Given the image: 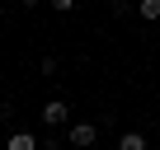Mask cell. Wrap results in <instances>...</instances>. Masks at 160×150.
<instances>
[{
    "label": "cell",
    "instance_id": "cell-1",
    "mask_svg": "<svg viewBox=\"0 0 160 150\" xmlns=\"http://www.w3.org/2000/svg\"><path fill=\"white\" fill-rule=\"evenodd\" d=\"M38 117H42V127H52V131H57V127H66V122H71V103H66V99H47Z\"/></svg>",
    "mask_w": 160,
    "mask_h": 150
},
{
    "label": "cell",
    "instance_id": "cell-2",
    "mask_svg": "<svg viewBox=\"0 0 160 150\" xmlns=\"http://www.w3.org/2000/svg\"><path fill=\"white\" fill-rule=\"evenodd\" d=\"M94 141H99V127H94V122H75V127H71V145H75V150H90Z\"/></svg>",
    "mask_w": 160,
    "mask_h": 150
},
{
    "label": "cell",
    "instance_id": "cell-3",
    "mask_svg": "<svg viewBox=\"0 0 160 150\" xmlns=\"http://www.w3.org/2000/svg\"><path fill=\"white\" fill-rule=\"evenodd\" d=\"M5 150H42V141H38L33 131H14V136L5 141Z\"/></svg>",
    "mask_w": 160,
    "mask_h": 150
},
{
    "label": "cell",
    "instance_id": "cell-4",
    "mask_svg": "<svg viewBox=\"0 0 160 150\" xmlns=\"http://www.w3.org/2000/svg\"><path fill=\"white\" fill-rule=\"evenodd\" d=\"M118 150H146V136L141 131H122L118 136Z\"/></svg>",
    "mask_w": 160,
    "mask_h": 150
},
{
    "label": "cell",
    "instance_id": "cell-5",
    "mask_svg": "<svg viewBox=\"0 0 160 150\" xmlns=\"http://www.w3.org/2000/svg\"><path fill=\"white\" fill-rule=\"evenodd\" d=\"M137 14H141L146 24H155V19H160V0H137Z\"/></svg>",
    "mask_w": 160,
    "mask_h": 150
},
{
    "label": "cell",
    "instance_id": "cell-6",
    "mask_svg": "<svg viewBox=\"0 0 160 150\" xmlns=\"http://www.w3.org/2000/svg\"><path fill=\"white\" fill-rule=\"evenodd\" d=\"M47 5H52L57 14H66V10H75V5H80V0H47Z\"/></svg>",
    "mask_w": 160,
    "mask_h": 150
},
{
    "label": "cell",
    "instance_id": "cell-7",
    "mask_svg": "<svg viewBox=\"0 0 160 150\" xmlns=\"http://www.w3.org/2000/svg\"><path fill=\"white\" fill-rule=\"evenodd\" d=\"M19 5H24V10H33V5H42V0H19Z\"/></svg>",
    "mask_w": 160,
    "mask_h": 150
}]
</instances>
